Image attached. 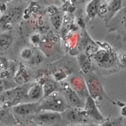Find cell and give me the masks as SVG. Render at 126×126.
I'll use <instances>...</instances> for the list:
<instances>
[{"mask_svg":"<svg viewBox=\"0 0 126 126\" xmlns=\"http://www.w3.org/2000/svg\"><path fill=\"white\" fill-rule=\"evenodd\" d=\"M45 97L39 102L36 111L47 110L61 113L64 112L67 109V101L59 96L50 95Z\"/></svg>","mask_w":126,"mask_h":126,"instance_id":"cell-1","label":"cell"},{"mask_svg":"<svg viewBox=\"0 0 126 126\" xmlns=\"http://www.w3.org/2000/svg\"><path fill=\"white\" fill-rule=\"evenodd\" d=\"M94 59L98 65L103 68H109L115 63V56L110 50L99 49L94 54Z\"/></svg>","mask_w":126,"mask_h":126,"instance_id":"cell-2","label":"cell"},{"mask_svg":"<svg viewBox=\"0 0 126 126\" xmlns=\"http://www.w3.org/2000/svg\"><path fill=\"white\" fill-rule=\"evenodd\" d=\"M61 119L59 112L47 110H40L34 113V119L40 124H52Z\"/></svg>","mask_w":126,"mask_h":126,"instance_id":"cell-3","label":"cell"},{"mask_svg":"<svg viewBox=\"0 0 126 126\" xmlns=\"http://www.w3.org/2000/svg\"><path fill=\"white\" fill-rule=\"evenodd\" d=\"M39 102L23 103L16 104L12 107L13 111L16 114L25 116L35 113L38 107Z\"/></svg>","mask_w":126,"mask_h":126,"instance_id":"cell-4","label":"cell"},{"mask_svg":"<svg viewBox=\"0 0 126 126\" xmlns=\"http://www.w3.org/2000/svg\"><path fill=\"white\" fill-rule=\"evenodd\" d=\"M85 109L88 115L97 121H102L103 118L100 113L95 102L91 95H88L87 97L86 101L85 104Z\"/></svg>","mask_w":126,"mask_h":126,"instance_id":"cell-5","label":"cell"},{"mask_svg":"<svg viewBox=\"0 0 126 126\" xmlns=\"http://www.w3.org/2000/svg\"><path fill=\"white\" fill-rule=\"evenodd\" d=\"M64 96L66 101L71 105L76 107H81L83 106V102L77 93L68 86H66L64 89Z\"/></svg>","mask_w":126,"mask_h":126,"instance_id":"cell-6","label":"cell"},{"mask_svg":"<svg viewBox=\"0 0 126 126\" xmlns=\"http://www.w3.org/2000/svg\"><path fill=\"white\" fill-rule=\"evenodd\" d=\"M26 95L32 100H37L43 96V92L41 84L38 83H33L28 89Z\"/></svg>","mask_w":126,"mask_h":126,"instance_id":"cell-7","label":"cell"},{"mask_svg":"<svg viewBox=\"0 0 126 126\" xmlns=\"http://www.w3.org/2000/svg\"><path fill=\"white\" fill-rule=\"evenodd\" d=\"M29 79L30 76L27 71L25 67L21 64L14 76V81L19 85H22L27 84L29 81Z\"/></svg>","mask_w":126,"mask_h":126,"instance_id":"cell-8","label":"cell"},{"mask_svg":"<svg viewBox=\"0 0 126 126\" xmlns=\"http://www.w3.org/2000/svg\"><path fill=\"white\" fill-rule=\"evenodd\" d=\"M100 5L101 0H91L86 9L88 16L90 18H94L98 14Z\"/></svg>","mask_w":126,"mask_h":126,"instance_id":"cell-9","label":"cell"},{"mask_svg":"<svg viewBox=\"0 0 126 126\" xmlns=\"http://www.w3.org/2000/svg\"><path fill=\"white\" fill-rule=\"evenodd\" d=\"M80 67L85 74H88L91 71V63L89 57L84 53L80 54L78 57Z\"/></svg>","mask_w":126,"mask_h":126,"instance_id":"cell-10","label":"cell"},{"mask_svg":"<svg viewBox=\"0 0 126 126\" xmlns=\"http://www.w3.org/2000/svg\"><path fill=\"white\" fill-rule=\"evenodd\" d=\"M26 84L19 85L14 88H11L12 95V102L20 100L27 92Z\"/></svg>","mask_w":126,"mask_h":126,"instance_id":"cell-11","label":"cell"},{"mask_svg":"<svg viewBox=\"0 0 126 126\" xmlns=\"http://www.w3.org/2000/svg\"><path fill=\"white\" fill-rule=\"evenodd\" d=\"M122 6V0H111L107 6V12L109 18L112 17L117 11H118Z\"/></svg>","mask_w":126,"mask_h":126,"instance_id":"cell-12","label":"cell"},{"mask_svg":"<svg viewBox=\"0 0 126 126\" xmlns=\"http://www.w3.org/2000/svg\"><path fill=\"white\" fill-rule=\"evenodd\" d=\"M5 14L11 19L14 23L18 21L21 17L22 15V10L21 8L17 6H15L9 8Z\"/></svg>","mask_w":126,"mask_h":126,"instance_id":"cell-13","label":"cell"},{"mask_svg":"<svg viewBox=\"0 0 126 126\" xmlns=\"http://www.w3.org/2000/svg\"><path fill=\"white\" fill-rule=\"evenodd\" d=\"M43 96L45 97L51 95L55 90L56 88V84L51 81H46L41 84Z\"/></svg>","mask_w":126,"mask_h":126,"instance_id":"cell-14","label":"cell"},{"mask_svg":"<svg viewBox=\"0 0 126 126\" xmlns=\"http://www.w3.org/2000/svg\"><path fill=\"white\" fill-rule=\"evenodd\" d=\"M12 41L11 36L7 34L0 35V51L4 50L8 48Z\"/></svg>","mask_w":126,"mask_h":126,"instance_id":"cell-15","label":"cell"},{"mask_svg":"<svg viewBox=\"0 0 126 126\" xmlns=\"http://www.w3.org/2000/svg\"><path fill=\"white\" fill-rule=\"evenodd\" d=\"M13 22L5 13L0 18V25L4 30H9L12 27Z\"/></svg>","mask_w":126,"mask_h":126,"instance_id":"cell-16","label":"cell"},{"mask_svg":"<svg viewBox=\"0 0 126 126\" xmlns=\"http://www.w3.org/2000/svg\"><path fill=\"white\" fill-rule=\"evenodd\" d=\"M66 117L68 120L72 122H78L81 120V116L80 114L74 109L67 111L66 114Z\"/></svg>","mask_w":126,"mask_h":126,"instance_id":"cell-17","label":"cell"},{"mask_svg":"<svg viewBox=\"0 0 126 126\" xmlns=\"http://www.w3.org/2000/svg\"><path fill=\"white\" fill-rule=\"evenodd\" d=\"M51 22L55 28H56V29H58L59 28H60L62 22L61 15L57 13L52 16L51 18Z\"/></svg>","mask_w":126,"mask_h":126,"instance_id":"cell-18","label":"cell"},{"mask_svg":"<svg viewBox=\"0 0 126 126\" xmlns=\"http://www.w3.org/2000/svg\"><path fill=\"white\" fill-rule=\"evenodd\" d=\"M30 59L31 63L33 65L39 64L43 61V57L42 55L39 53H32Z\"/></svg>","mask_w":126,"mask_h":126,"instance_id":"cell-19","label":"cell"},{"mask_svg":"<svg viewBox=\"0 0 126 126\" xmlns=\"http://www.w3.org/2000/svg\"><path fill=\"white\" fill-rule=\"evenodd\" d=\"M32 54V52L31 49L29 48H25L21 51V56L25 59H28L30 58Z\"/></svg>","mask_w":126,"mask_h":126,"instance_id":"cell-20","label":"cell"},{"mask_svg":"<svg viewBox=\"0 0 126 126\" xmlns=\"http://www.w3.org/2000/svg\"><path fill=\"white\" fill-rule=\"evenodd\" d=\"M9 83L4 79L0 80V93L9 89Z\"/></svg>","mask_w":126,"mask_h":126,"instance_id":"cell-21","label":"cell"},{"mask_svg":"<svg viewBox=\"0 0 126 126\" xmlns=\"http://www.w3.org/2000/svg\"><path fill=\"white\" fill-rule=\"evenodd\" d=\"M121 114L124 116H126V106H124L122 108V110H121Z\"/></svg>","mask_w":126,"mask_h":126,"instance_id":"cell-22","label":"cell"},{"mask_svg":"<svg viewBox=\"0 0 126 126\" xmlns=\"http://www.w3.org/2000/svg\"><path fill=\"white\" fill-rule=\"evenodd\" d=\"M10 0H0V2L2 3V2H6L7 1H9Z\"/></svg>","mask_w":126,"mask_h":126,"instance_id":"cell-23","label":"cell"}]
</instances>
